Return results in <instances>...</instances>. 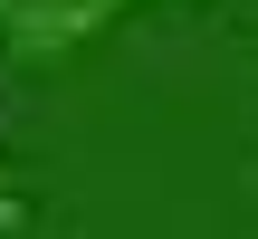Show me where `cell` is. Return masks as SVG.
I'll return each mask as SVG.
<instances>
[{
  "instance_id": "7a4b0ae2",
  "label": "cell",
  "mask_w": 258,
  "mask_h": 239,
  "mask_svg": "<svg viewBox=\"0 0 258 239\" xmlns=\"http://www.w3.org/2000/svg\"><path fill=\"white\" fill-rule=\"evenodd\" d=\"M0 220H19V182H10V163H0Z\"/></svg>"
},
{
  "instance_id": "6da1fadb",
  "label": "cell",
  "mask_w": 258,
  "mask_h": 239,
  "mask_svg": "<svg viewBox=\"0 0 258 239\" xmlns=\"http://www.w3.org/2000/svg\"><path fill=\"white\" fill-rule=\"evenodd\" d=\"M134 0H0V48L19 67H57L77 48H96Z\"/></svg>"
}]
</instances>
